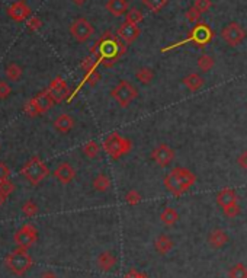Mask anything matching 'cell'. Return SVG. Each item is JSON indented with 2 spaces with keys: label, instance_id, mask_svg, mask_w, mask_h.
<instances>
[{
  "label": "cell",
  "instance_id": "obj_1",
  "mask_svg": "<svg viewBox=\"0 0 247 278\" xmlns=\"http://www.w3.org/2000/svg\"><path fill=\"white\" fill-rule=\"evenodd\" d=\"M92 54L102 66L112 67L125 54V45L111 32H106L92 48Z\"/></svg>",
  "mask_w": 247,
  "mask_h": 278
},
{
  "label": "cell",
  "instance_id": "obj_2",
  "mask_svg": "<svg viewBox=\"0 0 247 278\" xmlns=\"http://www.w3.org/2000/svg\"><path fill=\"white\" fill-rule=\"evenodd\" d=\"M196 176L185 168H173L164 178V186L169 192L179 197L195 184Z\"/></svg>",
  "mask_w": 247,
  "mask_h": 278
},
{
  "label": "cell",
  "instance_id": "obj_3",
  "mask_svg": "<svg viewBox=\"0 0 247 278\" xmlns=\"http://www.w3.org/2000/svg\"><path fill=\"white\" fill-rule=\"evenodd\" d=\"M6 267L15 274V276H24L30 268L32 267L33 261L30 256V253L27 252V249L18 247L13 252H10L6 256Z\"/></svg>",
  "mask_w": 247,
  "mask_h": 278
},
{
  "label": "cell",
  "instance_id": "obj_4",
  "mask_svg": "<svg viewBox=\"0 0 247 278\" xmlns=\"http://www.w3.org/2000/svg\"><path fill=\"white\" fill-rule=\"evenodd\" d=\"M102 147H103V150L111 156L114 160H118V159H121L126 153H129L132 144H131V141L128 139L120 136L118 133H112V134H109L103 140Z\"/></svg>",
  "mask_w": 247,
  "mask_h": 278
},
{
  "label": "cell",
  "instance_id": "obj_5",
  "mask_svg": "<svg viewBox=\"0 0 247 278\" xmlns=\"http://www.w3.org/2000/svg\"><path fill=\"white\" fill-rule=\"evenodd\" d=\"M21 174L24 175V178H25L28 182H31L32 185H38L41 181H44V179L48 176L50 171H48L47 165H45L39 157L33 156V157H31V159L22 166Z\"/></svg>",
  "mask_w": 247,
  "mask_h": 278
},
{
  "label": "cell",
  "instance_id": "obj_6",
  "mask_svg": "<svg viewBox=\"0 0 247 278\" xmlns=\"http://www.w3.org/2000/svg\"><path fill=\"white\" fill-rule=\"evenodd\" d=\"M111 96L118 102L120 106L123 108H126L129 106V104L137 99L138 96V91L134 85H131L129 82L126 80H121L112 91H111Z\"/></svg>",
  "mask_w": 247,
  "mask_h": 278
},
{
  "label": "cell",
  "instance_id": "obj_7",
  "mask_svg": "<svg viewBox=\"0 0 247 278\" xmlns=\"http://www.w3.org/2000/svg\"><path fill=\"white\" fill-rule=\"evenodd\" d=\"M15 243L18 245V247L22 249H28V247L33 246L38 241V230L35 229V226L31 223L24 224L13 236Z\"/></svg>",
  "mask_w": 247,
  "mask_h": 278
},
{
  "label": "cell",
  "instance_id": "obj_8",
  "mask_svg": "<svg viewBox=\"0 0 247 278\" xmlns=\"http://www.w3.org/2000/svg\"><path fill=\"white\" fill-rule=\"evenodd\" d=\"M221 38L230 45V47H237L243 42V39L246 38V31L245 28L237 24V22H230L227 27L222 28L221 31Z\"/></svg>",
  "mask_w": 247,
  "mask_h": 278
},
{
  "label": "cell",
  "instance_id": "obj_9",
  "mask_svg": "<svg viewBox=\"0 0 247 278\" xmlns=\"http://www.w3.org/2000/svg\"><path fill=\"white\" fill-rule=\"evenodd\" d=\"M70 34L77 42H86L92 38L94 34L92 24L85 19V18H77L71 25H70Z\"/></svg>",
  "mask_w": 247,
  "mask_h": 278
},
{
  "label": "cell",
  "instance_id": "obj_10",
  "mask_svg": "<svg viewBox=\"0 0 247 278\" xmlns=\"http://www.w3.org/2000/svg\"><path fill=\"white\" fill-rule=\"evenodd\" d=\"M48 92L51 93V96H53V99H54L56 104L62 102L70 95V91H68V86H67L65 80L62 77H60V76H57V77H54L51 80V83L48 86Z\"/></svg>",
  "mask_w": 247,
  "mask_h": 278
},
{
  "label": "cell",
  "instance_id": "obj_11",
  "mask_svg": "<svg viewBox=\"0 0 247 278\" xmlns=\"http://www.w3.org/2000/svg\"><path fill=\"white\" fill-rule=\"evenodd\" d=\"M213 36H214V32L211 31L205 24H199V25H196V27L192 30L189 38H187V41H192V42H195L196 45L202 47V45H207V44L213 39Z\"/></svg>",
  "mask_w": 247,
  "mask_h": 278
},
{
  "label": "cell",
  "instance_id": "obj_12",
  "mask_svg": "<svg viewBox=\"0 0 247 278\" xmlns=\"http://www.w3.org/2000/svg\"><path fill=\"white\" fill-rule=\"evenodd\" d=\"M152 159L161 168L169 166L172 160L175 159V150L167 144H158L152 152Z\"/></svg>",
  "mask_w": 247,
  "mask_h": 278
},
{
  "label": "cell",
  "instance_id": "obj_13",
  "mask_svg": "<svg viewBox=\"0 0 247 278\" xmlns=\"http://www.w3.org/2000/svg\"><path fill=\"white\" fill-rule=\"evenodd\" d=\"M7 13L12 19L22 22V21H27L31 16V9L24 0H19V1H15L9 6Z\"/></svg>",
  "mask_w": 247,
  "mask_h": 278
},
{
  "label": "cell",
  "instance_id": "obj_14",
  "mask_svg": "<svg viewBox=\"0 0 247 278\" xmlns=\"http://www.w3.org/2000/svg\"><path fill=\"white\" fill-rule=\"evenodd\" d=\"M117 34H118V36L123 39L124 42L131 44V42H134V41L141 35V30L138 28V25L125 22V24H123V25L118 28V32H117Z\"/></svg>",
  "mask_w": 247,
  "mask_h": 278
},
{
  "label": "cell",
  "instance_id": "obj_15",
  "mask_svg": "<svg viewBox=\"0 0 247 278\" xmlns=\"http://www.w3.org/2000/svg\"><path fill=\"white\" fill-rule=\"evenodd\" d=\"M32 102L36 106V109L39 111V114H44V112L50 111L53 108V105L56 104L53 96H51V93L48 92V89L42 91L41 93H38L35 98H32Z\"/></svg>",
  "mask_w": 247,
  "mask_h": 278
},
{
  "label": "cell",
  "instance_id": "obj_16",
  "mask_svg": "<svg viewBox=\"0 0 247 278\" xmlns=\"http://www.w3.org/2000/svg\"><path fill=\"white\" fill-rule=\"evenodd\" d=\"M54 176L64 184V185H67V184H70L73 179H74V176H76V171H74V168L70 165V163H60L57 168H56V171H54Z\"/></svg>",
  "mask_w": 247,
  "mask_h": 278
},
{
  "label": "cell",
  "instance_id": "obj_17",
  "mask_svg": "<svg viewBox=\"0 0 247 278\" xmlns=\"http://www.w3.org/2000/svg\"><path fill=\"white\" fill-rule=\"evenodd\" d=\"M216 204L221 207V208H225L228 206H233V204H237V194L234 189L231 188H224L221 189L218 194H216Z\"/></svg>",
  "mask_w": 247,
  "mask_h": 278
},
{
  "label": "cell",
  "instance_id": "obj_18",
  "mask_svg": "<svg viewBox=\"0 0 247 278\" xmlns=\"http://www.w3.org/2000/svg\"><path fill=\"white\" fill-rule=\"evenodd\" d=\"M208 243L210 246L214 247V249H219V247L225 246L228 243V235L225 230L222 229H214L210 232L208 235Z\"/></svg>",
  "mask_w": 247,
  "mask_h": 278
},
{
  "label": "cell",
  "instance_id": "obj_19",
  "mask_svg": "<svg viewBox=\"0 0 247 278\" xmlns=\"http://www.w3.org/2000/svg\"><path fill=\"white\" fill-rule=\"evenodd\" d=\"M96 264H97V267H99L102 271H111V270L117 265V256H115L112 252H102V253L97 256Z\"/></svg>",
  "mask_w": 247,
  "mask_h": 278
},
{
  "label": "cell",
  "instance_id": "obj_20",
  "mask_svg": "<svg viewBox=\"0 0 247 278\" xmlns=\"http://www.w3.org/2000/svg\"><path fill=\"white\" fill-rule=\"evenodd\" d=\"M73 127H74V120H73L71 115H68V114H62V115H59V117L56 118V121H54V128H56L59 133H62V134L70 133V131L73 130Z\"/></svg>",
  "mask_w": 247,
  "mask_h": 278
},
{
  "label": "cell",
  "instance_id": "obj_21",
  "mask_svg": "<svg viewBox=\"0 0 247 278\" xmlns=\"http://www.w3.org/2000/svg\"><path fill=\"white\" fill-rule=\"evenodd\" d=\"M106 9L108 12L112 15V16H123V15H126L128 12V3L126 0H109L106 3Z\"/></svg>",
  "mask_w": 247,
  "mask_h": 278
},
{
  "label": "cell",
  "instance_id": "obj_22",
  "mask_svg": "<svg viewBox=\"0 0 247 278\" xmlns=\"http://www.w3.org/2000/svg\"><path fill=\"white\" fill-rule=\"evenodd\" d=\"M173 246H175V243H173V241H172L167 235H160L154 241L155 250H157L160 255L169 253V252L173 249Z\"/></svg>",
  "mask_w": 247,
  "mask_h": 278
},
{
  "label": "cell",
  "instance_id": "obj_23",
  "mask_svg": "<svg viewBox=\"0 0 247 278\" xmlns=\"http://www.w3.org/2000/svg\"><path fill=\"white\" fill-rule=\"evenodd\" d=\"M184 83H185V86L189 89V91H192V92H196V91H199L202 86H204V79L199 76V74H196V73H190V74H187L185 79H184Z\"/></svg>",
  "mask_w": 247,
  "mask_h": 278
},
{
  "label": "cell",
  "instance_id": "obj_24",
  "mask_svg": "<svg viewBox=\"0 0 247 278\" xmlns=\"http://www.w3.org/2000/svg\"><path fill=\"white\" fill-rule=\"evenodd\" d=\"M160 221L166 226H173L179 221V214L175 208L172 207H167L163 210V213L160 214Z\"/></svg>",
  "mask_w": 247,
  "mask_h": 278
},
{
  "label": "cell",
  "instance_id": "obj_25",
  "mask_svg": "<svg viewBox=\"0 0 247 278\" xmlns=\"http://www.w3.org/2000/svg\"><path fill=\"white\" fill-rule=\"evenodd\" d=\"M135 79L143 85H150L154 79V71L150 67H140L135 73Z\"/></svg>",
  "mask_w": 247,
  "mask_h": 278
},
{
  "label": "cell",
  "instance_id": "obj_26",
  "mask_svg": "<svg viewBox=\"0 0 247 278\" xmlns=\"http://www.w3.org/2000/svg\"><path fill=\"white\" fill-rule=\"evenodd\" d=\"M93 188L99 192H106L111 188V179L105 174H99L92 182Z\"/></svg>",
  "mask_w": 247,
  "mask_h": 278
},
{
  "label": "cell",
  "instance_id": "obj_27",
  "mask_svg": "<svg viewBox=\"0 0 247 278\" xmlns=\"http://www.w3.org/2000/svg\"><path fill=\"white\" fill-rule=\"evenodd\" d=\"M6 76H7V79L9 80H12V82H16V80H19L21 77H22V67L19 66V64H16V63H10L7 67H6Z\"/></svg>",
  "mask_w": 247,
  "mask_h": 278
},
{
  "label": "cell",
  "instance_id": "obj_28",
  "mask_svg": "<svg viewBox=\"0 0 247 278\" xmlns=\"http://www.w3.org/2000/svg\"><path fill=\"white\" fill-rule=\"evenodd\" d=\"M143 19H144V15H143V12H141L140 9H137V7L129 9V10L126 12V15H125V22H128V24L138 25Z\"/></svg>",
  "mask_w": 247,
  "mask_h": 278
},
{
  "label": "cell",
  "instance_id": "obj_29",
  "mask_svg": "<svg viewBox=\"0 0 247 278\" xmlns=\"http://www.w3.org/2000/svg\"><path fill=\"white\" fill-rule=\"evenodd\" d=\"M228 278H247V267L245 264H236L230 268Z\"/></svg>",
  "mask_w": 247,
  "mask_h": 278
},
{
  "label": "cell",
  "instance_id": "obj_30",
  "mask_svg": "<svg viewBox=\"0 0 247 278\" xmlns=\"http://www.w3.org/2000/svg\"><path fill=\"white\" fill-rule=\"evenodd\" d=\"M214 64H216V62H214V59L211 57V56H208V54H202V56H199L198 57V67L202 70V71H210L213 67H214Z\"/></svg>",
  "mask_w": 247,
  "mask_h": 278
},
{
  "label": "cell",
  "instance_id": "obj_31",
  "mask_svg": "<svg viewBox=\"0 0 247 278\" xmlns=\"http://www.w3.org/2000/svg\"><path fill=\"white\" fill-rule=\"evenodd\" d=\"M143 3H144V6L149 10L157 13V12H160L167 4V0H143Z\"/></svg>",
  "mask_w": 247,
  "mask_h": 278
},
{
  "label": "cell",
  "instance_id": "obj_32",
  "mask_svg": "<svg viewBox=\"0 0 247 278\" xmlns=\"http://www.w3.org/2000/svg\"><path fill=\"white\" fill-rule=\"evenodd\" d=\"M83 153L85 156H88L89 159H94L99 155V144L96 141H88L83 146Z\"/></svg>",
  "mask_w": 247,
  "mask_h": 278
},
{
  "label": "cell",
  "instance_id": "obj_33",
  "mask_svg": "<svg viewBox=\"0 0 247 278\" xmlns=\"http://www.w3.org/2000/svg\"><path fill=\"white\" fill-rule=\"evenodd\" d=\"M125 201L129 204V206H137L140 201H141V194L135 189H131L129 192H126L125 195Z\"/></svg>",
  "mask_w": 247,
  "mask_h": 278
},
{
  "label": "cell",
  "instance_id": "obj_34",
  "mask_svg": "<svg viewBox=\"0 0 247 278\" xmlns=\"http://www.w3.org/2000/svg\"><path fill=\"white\" fill-rule=\"evenodd\" d=\"M22 211L27 217H33L38 214V206L33 203V201H27L24 206H22Z\"/></svg>",
  "mask_w": 247,
  "mask_h": 278
},
{
  "label": "cell",
  "instance_id": "obj_35",
  "mask_svg": "<svg viewBox=\"0 0 247 278\" xmlns=\"http://www.w3.org/2000/svg\"><path fill=\"white\" fill-rule=\"evenodd\" d=\"M186 19L190 22V24H196L199 19H201V12L195 7V6H192L190 9H187V12H186Z\"/></svg>",
  "mask_w": 247,
  "mask_h": 278
},
{
  "label": "cell",
  "instance_id": "obj_36",
  "mask_svg": "<svg viewBox=\"0 0 247 278\" xmlns=\"http://www.w3.org/2000/svg\"><path fill=\"white\" fill-rule=\"evenodd\" d=\"M222 211H224V214L227 217L234 218V217H237L240 213H242V208H240L239 204H233V206H228V207L222 208Z\"/></svg>",
  "mask_w": 247,
  "mask_h": 278
},
{
  "label": "cell",
  "instance_id": "obj_37",
  "mask_svg": "<svg viewBox=\"0 0 247 278\" xmlns=\"http://www.w3.org/2000/svg\"><path fill=\"white\" fill-rule=\"evenodd\" d=\"M193 6H195L201 13H204V12H208V10L213 7V1H211V0H195Z\"/></svg>",
  "mask_w": 247,
  "mask_h": 278
},
{
  "label": "cell",
  "instance_id": "obj_38",
  "mask_svg": "<svg viewBox=\"0 0 247 278\" xmlns=\"http://www.w3.org/2000/svg\"><path fill=\"white\" fill-rule=\"evenodd\" d=\"M15 191V184L13 182H10L9 179H6V181H1L0 182V192L1 194H4L6 197H9L12 192Z\"/></svg>",
  "mask_w": 247,
  "mask_h": 278
},
{
  "label": "cell",
  "instance_id": "obj_39",
  "mask_svg": "<svg viewBox=\"0 0 247 278\" xmlns=\"http://www.w3.org/2000/svg\"><path fill=\"white\" fill-rule=\"evenodd\" d=\"M96 66H97V60H94L93 57H86V59L82 62V69H83L86 73L96 70Z\"/></svg>",
  "mask_w": 247,
  "mask_h": 278
},
{
  "label": "cell",
  "instance_id": "obj_40",
  "mask_svg": "<svg viewBox=\"0 0 247 278\" xmlns=\"http://www.w3.org/2000/svg\"><path fill=\"white\" fill-rule=\"evenodd\" d=\"M100 80V73L97 70H93V71H89L86 73V77H85V82H88L91 86H94L97 82Z\"/></svg>",
  "mask_w": 247,
  "mask_h": 278
},
{
  "label": "cell",
  "instance_id": "obj_41",
  "mask_svg": "<svg viewBox=\"0 0 247 278\" xmlns=\"http://www.w3.org/2000/svg\"><path fill=\"white\" fill-rule=\"evenodd\" d=\"M41 25H42V22H41V19H39L38 16H31V18H28V21H27V27H28V30H31V31H38V30L41 28Z\"/></svg>",
  "mask_w": 247,
  "mask_h": 278
},
{
  "label": "cell",
  "instance_id": "obj_42",
  "mask_svg": "<svg viewBox=\"0 0 247 278\" xmlns=\"http://www.w3.org/2000/svg\"><path fill=\"white\" fill-rule=\"evenodd\" d=\"M25 112H27V115H30V117H38V115H41L39 114V111L36 109V106L33 105V102H32V99L31 101H28L27 102V105H25Z\"/></svg>",
  "mask_w": 247,
  "mask_h": 278
},
{
  "label": "cell",
  "instance_id": "obj_43",
  "mask_svg": "<svg viewBox=\"0 0 247 278\" xmlns=\"http://www.w3.org/2000/svg\"><path fill=\"white\" fill-rule=\"evenodd\" d=\"M12 92L10 86L7 82H0V99H6Z\"/></svg>",
  "mask_w": 247,
  "mask_h": 278
},
{
  "label": "cell",
  "instance_id": "obj_44",
  "mask_svg": "<svg viewBox=\"0 0 247 278\" xmlns=\"http://www.w3.org/2000/svg\"><path fill=\"white\" fill-rule=\"evenodd\" d=\"M9 175H10V169L3 162H0V182L9 179Z\"/></svg>",
  "mask_w": 247,
  "mask_h": 278
},
{
  "label": "cell",
  "instance_id": "obj_45",
  "mask_svg": "<svg viewBox=\"0 0 247 278\" xmlns=\"http://www.w3.org/2000/svg\"><path fill=\"white\" fill-rule=\"evenodd\" d=\"M237 163H239V166H240V168L247 169V150L246 152H243L242 155L237 157Z\"/></svg>",
  "mask_w": 247,
  "mask_h": 278
},
{
  "label": "cell",
  "instance_id": "obj_46",
  "mask_svg": "<svg viewBox=\"0 0 247 278\" xmlns=\"http://www.w3.org/2000/svg\"><path fill=\"white\" fill-rule=\"evenodd\" d=\"M125 278H147L146 276H143V274H140V273H137V271H129L126 276H125Z\"/></svg>",
  "mask_w": 247,
  "mask_h": 278
},
{
  "label": "cell",
  "instance_id": "obj_47",
  "mask_svg": "<svg viewBox=\"0 0 247 278\" xmlns=\"http://www.w3.org/2000/svg\"><path fill=\"white\" fill-rule=\"evenodd\" d=\"M39 278H59V277H57V276H56L54 273H45L44 276H41Z\"/></svg>",
  "mask_w": 247,
  "mask_h": 278
},
{
  "label": "cell",
  "instance_id": "obj_48",
  "mask_svg": "<svg viewBox=\"0 0 247 278\" xmlns=\"http://www.w3.org/2000/svg\"><path fill=\"white\" fill-rule=\"evenodd\" d=\"M71 1H73L74 4H77V6H82V4H85L88 0H71Z\"/></svg>",
  "mask_w": 247,
  "mask_h": 278
},
{
  "label": "cell",
  "instance_id": "obj_49",
  "mask_svg": "<svg viewBox=\"0 0 247 278\" xmlns=\"http://www.w3.org/2000/svg\"><path fill=\"white\" fill-rule=\"evenodd\" d=\"M6 198H7V197H6L4 194H1V192H0V206H3V204H4Z\"/></svg>",
  "mask_w": 247,
  "mask_h": 278
}]
</instances>
